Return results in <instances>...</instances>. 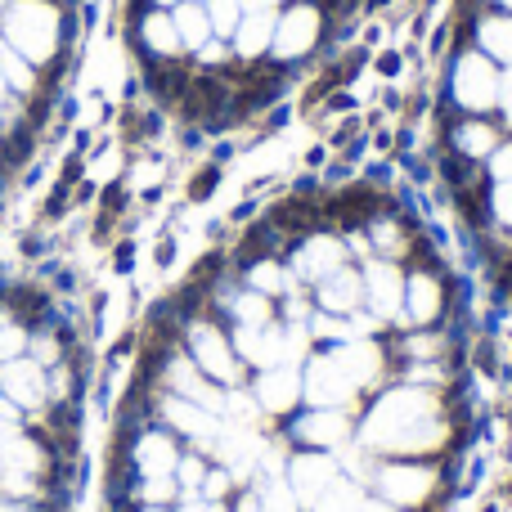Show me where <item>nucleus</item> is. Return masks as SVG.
I'll use <instances>...</instances> for the list:
<instances>
[{"mask_svg": "<svg viewBox=\"0 0 512 512\" xmlns=\"http://www.w3.org/2000/svg\"><path fill=\"white\" fill-rule=\"evenodd\" d=\"M189 351H194V369H203L207 378L225 382V387H234V382H239V360H234L230 342L221 337V328L194 324V328H189Z\"/></svg>", "mask_w": 512, "mask_h": 512, "instance_id": "nucleus-5", "label": "nucleus"}, {"mask_svg": "<svg viewBox=\"0 0 512 512\" xmlns=\"http://www.w3.org/2000/svg\"><path fill=\"white\" fill-rule=\"evenodd\" d=\"M162 418H167L180 436H189L198 450H212L216 436H221V423H216L212 409L194 405V400H185V396H167V400H162Z\"/></svg>", "mask_w": 512, "mask_h": 512, "instance_id": "nucleus-10", "label": "nucleus"}, {"mask_svg": "<svg viewBox=\"0 0 512 512\" xmlns=\"http://www.w3.org/2000/svg\"><path fill=\"white\" fill-rule=\"evenodd\" d=\"M495 149H499V135L490 131L486 122H459V126H454V153L481 162V158H490Z\"/></svg>", "mask_w": 512, "mask_h": 512, "instance_id": "nucleus-21", "label": "nucleus"}, {"mask_svg": "<svg viewBox=\"0 0 512 512\" xmlns=\"http://www.w3.org/2000/svg\"><path fill=\"white\" fill-rule=\"evenodd\" d=\"M346 436H351V423L337 409H310L306 418H297V441L306 450H337L346 445Z\"/></svg>", "mask_w": 512, "mask_h": 512, "instance_id": "nucleus-14", "label": "nucleus"}, {"mask_svg": "<svg viewBox=\"0 0 512 512\" xmlns=\"http://www.w3.org/2000/svg\"><path fill=\"white\" fill-rule=\"evenodd\" d=\"M378 203L382 198L373 194L369 185H351L328 203V216L337 221V230H364V225L373 221V212H378Z\"/></svg>", "mask_w": 512, "mask_h": 512, "instance_id": "nucleus-19", "label": "nucleus"}, {"mask_svg": "<svg viewBox=\"0 0 512 512\" xmlns=\"http://www.w3.org/2000/svg\"><path fill=\"white\" fill-rule=\"evenodd\" d=\"M5 41L32 63L50 59L54 45H59V14H54V5H45V0H18L5 14Z\"/></svg>", "mask_w": 512, "mask_h": 512, "instance_id": "nucleus-2", "label": "nucleus"}, {"mask_svg": "<svg viewBox=\"0 0 512 512\" xmlns=\"http://www.w3.org/2000/svg\"><path fill=\"white\" fill-rule=\"evenodd\" d=\"M234 346H239V355L252 360L256 369H270V364H283V355H288V333L274 324L239 328V333H234Z\"/></svg>", "mask_w": 512, "mask_h": 512, "instance_id": "nucleus-16", "label": "nucleus"}, {"mask_svg": "<svg viewBox=\"0 0 512 512\" xmlns=\"http://www.w3.org/2000/svg\"><path fill=\"white\" fill-rule=\"evenodd\" d=\"M499 99H504V113H508V122H512V72H508L504 86H499Z\"/></svg>", "mask_w": 512, "mask_h": 512, "instance_id": "nucleus-37", "label": "nucleus"}, {"mask_svg": "<svg viewBox=\"0 0 512 512\" xmlns=\"http://www.w3.org/2000/svg\"><path fill=\"white\" fill-rule=\"evenodd\" d=\"M221 59H225V45L207 41V45H203V63H221Z\"/></svg>", "mask_w": 512, "mask_h": 512, "instance_id": "nucleus-36", "label": "nucleus"}, {"mask_svg": "<svg viewBox=\"0 0 512 512\" xmlns=\"http://www.w3.org/2000/svg\"><path fill=\"white\" fill-rule=\"evenodd\" d=\"M0 387H5V396L18 400V405H41L50 382H45V369L36 360H9L5 369H0Z\"/></svg>", "mask_w": 512, "mask_h": 512, "instance_id": "nucleus-18", "label": "nucleus"}, {"mask_svg": "<svg viewBox=\"0 0 512 512\" xmlns=\"http://www.w3.org/2000/svg\"><path fill=\"white\" fill-rule=\"evenodd\" d=\"M158 5H180V0H158Z\"/></svg>", "mask_w": 512, "mask_h": 512, "instance_id": "nucleus-40", "label": "nucleus"}, {"mask_svg": "<svg viewBox=\"0 0 512 512\" xmlns=\"http://www.w3.org/2000/svg\"><path fill=\"white\" fill-rule=\"evenodd\" d=\"M319 310H328V315H355V310L364 306V274L355 270H333L319 279V292H315Z\"/></svg>", "mask_w": 512, "mask_h": 512, "instance_id": "nucleus-13", "label": "nucleus"}, {"mask_svg": "<svg viewBox=\"0 0 512 512\" xmlns=\"http://www.w3.org/2000/svg\"><path fill=\"white\" fill-rule=\"evenodd\" d=\"M207 18H212V32L234 36V32H239V23H243V5H239V0H212Z\"/></svg>", "mask_w": 512, "mask_h": 512, "instance_id": "nucleus-29", "label": "nucleus"}, {"mask_svg": "<svg viewBox=\"0 0 512 512\" xmlns=\"http://www.w3.org/2000/svg\"><path fill=\"white\" fill-rule=\"evenodd\" d=\"M364 230H369V248L378 256H396L400 243H405V234H409L405 225H396V221H369Z\"/></svg>", "mask_w": 512, "mask_h": 512, "instance_id": "nucleus-28", "label": "nucleus"}, {"mask_svg": "<svg viewBox=\"0 0 512 512\" xmlns=\"http://www.w3.org/2000/svg\"><path fill=\"white\" fill-rule=\"evenodd\" d=\"M490 207H495V216H499V221H504L508 230H512V180H504V185L495 189V198H490Z\"/></svg>", "mask_w": 512, "mask_h": 512, "instance_id": "nucleus-32", "label": "nucleus"}, {"mask_svg": "<svg viewBox=\"0 0 512 512\" xmlns=\"http://www.w3.org/2000/svg\"><path fill=\"white\" fill-rule=\"evenodd\" d=\"M23 328L18 324H9V319H0V364H9V360H18V351H23Z\"/></svg>", "mask_w": 512, "mask_h": 512, "instance_id": "nucleus-31", "label": "nucleus"}, {"mask_svg": "<svg viewBox=\"0 0 512 512\" xmlns=\"http://www.w3.org/2000/svg\"><path fill=\"white\" fill-rule=\"evenodd\" d=\"M0 77H9V86L18 90H32V68L18 54H0Z\"/></svg>", "mask_w": 512, "mask_h": 512, "instance_id": "nucleus-30", "label": "nucleus"}, {"mask_svg": "<svg viewBox=\"0 0 512 512\" xmlns=\"http://www.w3.org/2000/svg\"><path fill=\"white\" fill-rule=\"evenodd\" d=\"M445 436L450 432L436 418V396L423 387L387 391L360 427L364 450H382V454H427Z\"/></svg>", "mask_w": 512, "mask_h": 512, "instance_id": "nucleus-1", "label": "nucleus"}, {"mask_svg": "<svg viewBox=\"0 0 512 512\" xmlns=\"http://www.w3.org/2000/svg\"><path fill=\"white\" fill-rule=\"evenodd\" d=\"M477 41L486 45L490 59L512 63V18H486V23L477 27Z\"/></svg>", "mask_w": 512, "mask_h": 512, "instance_id": "nucleus-25", "label": "nucleus"}, {"mask_svg": "<svg viewBox=\"0 0 512 512\" xmlns=\"http://www.w3.org/2000/svg\"><path fill=\"white\" fill-rule=\"evenodd\" d=\"M230 310H234V319H239V328H261V324H270V315H274L265 292H239V297L230 301Z\"/></svg>", "mask_w": 512, "mask_h": 512, "instance_id": "nucleus-26", "label": "nucleus"}, {"mask_svg": "<svg viewBox=\"0 0 512 512\" xmlns=\"http://www.w3.org/2000/svg\"><path fill=\"white\" fill-rule=\"evenodd\" d=\"M171 23H176V32H180V45H189V50H203V45L212 41V18H207V9L194 5V0H180Z\"/></svg>", "mask_w": 512, "mask_h": 512, "instance_id": "nucleus-20", "label": "nucleus"}, {"mask_svg": "<svg viewBox=\"0 0 512 512\" xmlns=\"http://www.w3.org/2000/svg\"><path fill=\"white\" fill-rule=\"evenodd\" d=\"M342 261H346V248L333 239V234H306L301 239V248H297V274L301 279H324V274H333V270H342Z\"/></svg>", "mask_w": 512, "mask_h": 512, "instance_id": "nucleus-15", "label": "nucleus"}, {"mask_svg": "<svg viewBox=\"0 0 512 512\" xmlns=\"http://www.w3.org/2000/svg\"><path fill=\"white\" fill-rule=\"evenodd\" d=\"M445 315V288H441V279L436 274H427V270H414L405 279V306H400V319L405 324H436V319Z\"/></svg>", "mask_w": 512, "mask_h": 512, "instance_id": "nucleus-11", "label": "nucleus"}, {"mask_svg": "<svg viewBox=\"0 0 512 512\" xmlns=\"http://www.w3.org/2000/svg\"><path fill=\"white\" fill-rule=\"evenodd\" d=\"M234 41H239L243 59H256V54H265V45L274 41V14H270V9H265V14H248L239 23V32H234Z\"/></svg>", "mask_w": 512, "mask_h": 512, "instance_id": "nucleus-22", "label": "nucleus"}, {"mask_svg": "<svg viewBox=\"0 0 512 512\" xmlns=\"http://www.w3.org/2000/svg\"><path fill=\"white\" fill-rule=\"evenodd\" d=\"M490 171H495L499 180H512V144H499V149L490 153Z\"/></svg>", "mask_w": 512, "mask_h": 512, "instance_id": "nucleus-33", "label": "nucleus"}, {"mask_svg": "<svg viewBox=\"0 0 512 512\" xmlns=\"http://www.w3.org/2000/svg\"><path fill=\"white\" fill-rule=\"evenodd\" d=\"M378 72H382V77H396V72H400V54H396V50L382 54V59H378Z\"/></svg>", "mask_w": 512, "mask_h": 512, "instance_id": "nucleus-34", "label": "nucleus"}, {"mask_svg": "<svg viewBox=\"0 0 512 512\" xmlns=\"http://www.w3.org/2000/svg\"><path fill=\"white\" fill-rule=\"evenodd\" d=\"M180 463V450L167 432H149L135 441V477L140 481H158V477H171Z\"/></svg>", "mask_w": 512, "mask_h": 512, "instance_id": "nucleus-17", "label": "nucleus"}, {"mask_svg": "<svg viewBox=\"0 0 512 512\" xmlns=\"http://www.w3.org/2000/svg\"><path fill=\"white\" fill-rule=\"evenodd\" d=\"M454 99H459L468 113H486L490 104H499V77H495V68H490V59L463 54L459 68H454Z\"/></svg>", "mask_w": 512, "mask_h": 512, "instance_id": "nucleus-4", "label": "nucleus"}, {"mask_svg": "<svg viewBox=\"0 0 512 512\" xmlns=\"http://www.w3.org/2000/svg\"><path fill=\"white\" fill-rule=\"evenodd\" d=\"M256 405L265 414H288L301 405V373L292 364H270V369L256 378Z\"/></svg>", "mask_w": 512, "mask_h": 512, "instance_id": "nucleus-12", "label": "nucleus"}, {"mask_svg": "<svg viewBox=\"0 0 512 512\" xmlns=\"http://www.w3.org/2000/svg\"><path fill=\"white\" fill-rule=\"evenodd\" d=\"M364 301H369V310L378 319L400 315V306H405V274L391 261H373L369 256V265H364Z\"/></svg>", "mask_w": 512, "mask_h": 512, "instance_id": "nucleus-9", "label": "nucleus"}, {"mask_svg": "<svg viewBox=\"0 0 512 512\" xmlns=\"http://www.w3.org/2000/svg\"><path fill=\"white\" fill-rule=\"evenodd\" d=\"M319 32H324V18H319L315 5H292L283 18H274V54L279 59H297V54H306L310 45L319 41Z\"/></svg>", "mask_w": 512, "mask_h": 512, "instance_id": "nucleus-8", "label": "nucleus"}, {"mask_svg": "<svg viewBox=\"0 0 512 512\" xmlns=\"http://www.w3.org/2000/svg\"><path fill=\"white\" fill-rule=\"evenodd\" d=\"M373 481H378V495L391 508H414L436 490V472L418 468V463H387V468L373 472Z\"/></svg>", "mask_w": 512, "mask_h": 512, "instance_id": "nucleus-3", "label": "nucleus"}, {"mask_svg": "<svg viewBox=\"0 0 512 512\" xmlns=\"http://www.w3.org/2000/svg\"><path fill=\"white\" fill-rule=\"evenodd\" d=\"M0 418H14V409H9V400H0Z\"/></svg>", "mask_w": 512, "mask_h": 512, "instance_id": "nucleus-38", "label": "nucleus"}, {"mask_svg": "<svg viewBox=\"0 0 512 512\" xmlns=\"http://www.w3.org/2000/svg\"><path fill=\"white\" fill-rule=\"evenodd\" d=\"M248 283L252 292H265V297H274V292H288L292 288V274L283 270L279 261H256L248 270Z\"/></svg>", "mask_w": 512, "mask_h": 512, "instance_id": "nucleus-27", "label": "nucleus"}, {"mask_svg": "<svg viewBox=\"0 0 512 512\" xmlns=\"http://www.w3.org/2000/svg\"><path fill=\"white\" fill-rule=\"evenodd\" d=\"M360 504H364V490L355 486L351 477H337L333 486L319 495V504L310 512H360Z\"/></svg>", "mask_w": 512, "mask_h": 512, "instance_id": "nucleus-24", "label": "nucleus"}, {"mask_svg": "<svg viewBox=\"0 0 512 512\" xmlns=\"http://www.w3.org/2000/svg\"><path fill=\"white\" fill-rule=\"evenodd\" d=\"M140 36L153 54H162V59L180 50V32H176V23H171V14H149L140 23Z\"/></svg>", "mask_w": 512, "mask_h": 512, "instance_id": "nucleus-23", "label": "nucleus"}, {"mask_svg": "<svg viewBox=\"0 0 512 512\" xmlns=\"http://www.w3.org/2000/svg\"><path fill=\"white\" fill-rule=\"evenodd\" d=\"M337 477H342V472H337V463L328 459L324 450H301L297 459L288 463V486H292V495H297L301 508H315L319 495H324Z\"/></svg>", "mask_w": 512, "mask_h": 512, "instance_id": "nucleus-6", "label": "nucleus"}, {"mask_svg": "<svg viewBox=\"0 0 512 512\" xmlns=\"http://www.w3.org/2000/svg\"><path fill=\"white\" fill-rule=\"evenodd\" d=\"M14 436H23V432H18V423H14V418H0V445H9Z\"/></svg>", "mask_w": 512, "mask_h": 512, "instance_id": "nucleus-35", "label": "nucleus"}, {"mask_svg": "<svg viewBox=\"0 0 512 512\" xmlns=\"http://www.w3.org/2000/svg\"><path fill=\"white\" fill-rule=\"evenodd\" d=\"M355 391H360V387H355V378L337 360H315L306 369V378H301V396H306V405H315V409L346 405Z\"/></svg>", "mask_w": 512, "mask_h": 512, "instance_id": "nucleus-7", "label": "nucleus"}, {"mask_svg": "<svg viewBox=\"0 0 512 512\" xmlns=\"http://www.w3.org/2000/svg\"><path fill=\"white\" fill-rule=\"evenodd\" d=\"M369 5H373V9H382V5H387V0H369Z\"/></svg>", "mask_w": 512, "mask_h": 512, "instance_id": "nucleus-39", "label": "nucleus"}, {"mask_svg": "<svg viewBox=\"0 0 512 512\" xmlns=\"http://www.w3.org/2000/svg\"><path fill=\"white\" fill-rule=\"evenodd\" d=\"M499 5H504V9H512V0H499Z\"/></svg>", "mask_w": 512, "mask_h": 512, "instance_id": "nucleus-41", "label": "nucleus"}]
</instances>
